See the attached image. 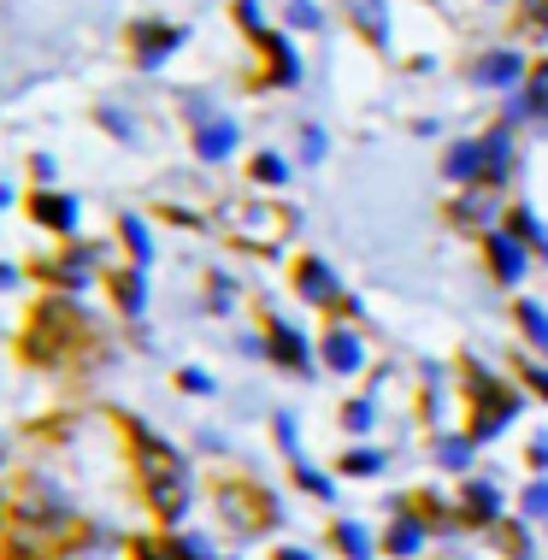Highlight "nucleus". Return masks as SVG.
I'll use <instances>...</instances> for the list:
<instances>
[{
    "instance_id": "6ab92c4d",
    "label": "nucleus",
    "mask_w": 548,
    "mask_h": 560,
    "mask_svg": "<svg viewBox=\"0 0 548 560\" xmlns=\"http://www.w3.org/2000/svg\"><path fill=\"white\" fill-rule=\"evenodd\" d=\"M365 425H372V401H354L348 407V431H365Z\"/></svg>"
},
{
    "instance_id": "20e7f679",
    "label": "nucleus",
    "mask_w": 548,
    "mask_h": 560,
    "mask_svg": "<svg viewBox=\"0 0 548 560\" xmlns=\"http://www.w3.org/2000/svg\"><path fill=\"white\" fill-rule=\"evenodd\" d=\"M513 78H525V59L513 54V48H501V54H483V59H478V83H490V89H508Z\"/></svg>"
},
{
    "instance_id": "f257e3e1",
    "label": "nucleus",
    "mask_w": 548,
    "mask_h": 560,
    "mask_svg": "<svg viewBox=\"0 0 548 560\" xmlns=\"http://www.w3.org/2000/svg\"><path fill=\"white\" fill-rule=\"evenodd\" d=\"M142 466H148V490H154L160 513H165V520H177L183 502H189V483H183L177 454H172V448H160V443H148V448H142Z\"/></svg>"
},
{
    "instance_id": "7ed1b4c3",
    "label": "nucleus",
    "mask_w": 548,
    "mask_h": 560,
    "mask_svg": "<svg viewBox=\"0 0 548 560\" xmlns=\"http://www.w3.org/2000/svg\"><path fill=\"white\" fill-rule=\"evenodd\" d=\"M513 177V130H490L478 142V184H508Z\"/></svg>"
},
{
    "instance_id": "393cba45",
    "label": "nucleus",
    "mask_w": 548,
    "mask_h": 560,
    "mask_svg": "<svg viewBox=\"0 0 548 560\" xmlns=\"http://www.w3.org/2000/svg\"><path fill=\"white\" fill-rule=\"evenodd\" d=\"M278 560H307V555H295V549H283V555H278Z\"/></svg>"
},
{
    "instance_id": "423d86ee",
    "label": "nucleus",
    "mask_w": 548,
    "mask_h": 560,
    "mask_svg": "<svg viewBox=\"0 0 548 560\" xmlns=\"http://www.w3.org/2000/svg\"><path fill=\"white\" fill-rule=\"evenodd\" d=\"M490 254H495V278H501V283H513V278L525 271V248H520L513 236H490Z\"/></svg>"
},
{
    "instance_id": "aec40b11",
    "label": "nucleus",
    "mask_w": 548,
    "mask_h": 560,
    "mask_svg": "<svg viewBox=\"0 0 548 560\" xmlns=\"http://www.w3.org/2000/svg\"><path fill=\"white\" fill-rule=\"evenodd\" d=\"M289 24H318V12H313V0H295V7H289Z\"/></svg>"
},
{
    "instance_id": "ddd939ff",
    "label": "nucleus",
    "mask_w": 548,
    "mask_h": 560,
    "mask_svg": "<svg viewBox=\"0 0 548 560\" xmlns=\"http://www.w3.org/2000/svg\"><path fill=\"white\" fill-rule=\"evenodd\" d=\"M520 325H525V337L537 348H548V313L537 307V301H525V307H520Z\"/></svg>"
},
{
    "instance_id": "4be33fe9",
    "label": "nucleus",
    "mask_w": 548,
    "mask_h": 560,
    "mask_svg": "<svg viewBox=\"0 0 548 560\" xmlns=\"http://www.w3.org/2000/svg\"><path fill=\"white\" fill-rule=\"evenodd\" d=\"M443 466H466V443H460V436H448V443H443Z\"/></svg>"
},
{
    "instance_id": "0eeeda50",
    "label": "nucleus",
    "mask_w": 548,
    "mask_h": 560,
    "mask_svg": "<svg viewBox=\"0 0 548 560\" xmlns=\"http://www.w3.org/2000/svg\"><path fill=\"white\" fill-rule=\"evenodd\" d=\"M325 360L337 372H360V342L348 337V330H330V337H325Z\"/></svg>"
},
{
    "instance_id": "2eb2a0df",
    "label": "nucleus",
    "mask_w": 548,
    "mask_h": 560,
    "mask_svg": "<svg viewBox=\"0 0 548 560\" xmlns=\"http://www.w3.org/2000/svg\"><path fill=\"white\" fill-rule=\"evenodd\" d=\"M254 177H260V184H283L289 172H283V160H278V154H260V160H254Z\"/></svg>"
},
{
    "instance_id": "f8f14e48",
    "label": "nucleus",
    "mask_w": 548,
    "mask_h": 560,
    "mask_svg": "<svg viewBox=\"0 0 548 560\" xmlns=\"http://www.w3.org/2000/svg\"><path fill=\"white\" fill-rule=\"evenodd\" d=\"M271 337H278V354H283V366H307V348H301V337L289 325H271Z\"/></svg>"
},
{
    "instance_id": "412c9836",
    "label": "nucleus",
    "mask_w": 548,
    "mask_h": 560,
    "mask_svg": "<svg viewBox=\"0 0 548 560\" xmlns=\"http://www.w3.org/2000/svg\"><path fill=\"white\" fill-rule=\"evenodd\" d=\"M42 213H48V224H71V201H42Z\"/></svg>"
},
{
    "instance_id": "dca6fc26",
    "label": "nucleus",
    "mask_w": 548,
    "mask_h": 560,
    "mask_svg": "<svg viewBox=\"0 0 548 560\" xmlns=\"http://www.w3.org/2000/svg\"><path fill=\"white\" fill-rule=\"evenodd\" d=\"M460 219H466V224H483V219H490V195H466V201H460Z\"/></svg>"
},
{
    "instance_id": "5701e85b",
    "label": "nucleus",
    "mask_w": 548,
    "mask_h": 560,
    "mask_svg": "<svg viewBox=\"0 0 548 560\" xmlns=\"http://www.w3.org/2000/svg\"><path fill=\"white\" fill-rule=\"evenodd\" d=\"M525 513H548V483H537V490H525Z\"/></svg>"
},
{
    "instance_id": "9d476101",
    "label": "nucleus",
    "mask_w": 548,
    "mask_h": 560,
    "mask_svg": "<svg viewBox=\"0 0 548 560\" xmlns=\"http://www.w3.org/2000/svg\"><path fill=\"white\" fill-rule=\"evenodd\" d=\"M525 113L537 118V125H548V66L530 71V89H525Z\"/></svg>"
},
{
    "instance_id": "4468645a",
    "label": "nucleus",
    "mask_w": 548,
    "mask_h": 560,
    "mask_svg": "<svg viewBox=\"0 0 548 560\" xmlns=\"http://www.w3.org/2000/svg\"><path fill=\"white\" fill-rule=\"evenodd\" d=\"M466 502H471V513H478V520H495V490H490V483H471Z\"/></svg>"
},
{
    "instance_id": "1a4fd4ad",
    "label": "nucleus",
    "mask_w": 548,
    "mask_h": 560,
    "mask_svg": "<svg viewBox=\"0 0 548 560\" xmlns=\"http://www.w3.org/2000/svg\"><path fill=\"white\" fill-rule=\"evenodd\" d=\"M301 295H307V301H330V295H337V283H330V271L318 260L301 266Z\"/></svg>"
},
{
    "instance_id": "f03ea898",
    "label": "nucleus",
    "mask_w": 548,
    "mask_h": 560,
    "mask_svg": "<svg viewBox=\"0 0 548 560\" xmlns=\"http://www.w3.org/2000/svg\"><path fill=\"white\" fill-rule=\"evenodd\" d=\"M236 236L254 242V248H283L289 236V213H278V207H236Z\"/></svg>"
},
{
    "instance_id": "a211bd4d",
    "label": "nucleus",
    "mask_w": 548,
    "mask_h": 560,
    "mask_svg": "<svg viewBox=\"0 0 548 560\" xmlns=\"http://www.w3.org/2000/svg\"><path fill=\"white\" fill-rule=\"evenodd\" d=\"M525 30L530 36H548V0H537V7L525 12Z\"/></svg>"
},
{
    "instance_id": "6e6552de",
    "label": "nucleus",
    "mask_w": 548,
    "mask_h": 560,
    "mask_svg": "<svg viewBox=\"0 0 548 560\" xmlns=\"http://www.w3.org/2000/svg\"><path fill=\"white\" fill-rule=\"evenodd\" d=\"M448 177L478 184V142H454V148H448Z\"/></svg>"
},
{
    "instance_id": "b1692460",
    "label": "nucleus",
    "mask_w": 548,
    "mask_h": 560,
    "mask_svg": "<svg viewBox=\"0 0 548 560\" xmlns=\"http://www.w3.org/2000/svg\"><path fill=\"white\" fill-rule=\"evenodd\" d=\"M377 466H384L377 454H354V460H348V472H377Z\"/></svg>"
},
{
    "instance_id": "f3484780",
    "label": "nucleus",
    "mask_w": 548,
    "mask_h": 560,
    "mask_svg": "<svg viewBox=\"0 0 548 560\" xmlns=\"http://www.w3.org/2000/svg\"><path fill=\"white\" fill-rule=\"evenodd\" d=\"M337 542H342V549L354 555V560H365V555H372V549H365V532H360V525H342V532H337Z\"/></svg>"
},
{
    "instance_id": "9b49d317",
    "label": "nucleus",
    "mask_w": 548,
    "mask_h": 560,
    "mask_svg": "<svg viewBox=\"0 0 548 560\" xmlns=\"http://www.w3.org/2000/svg\"><path fill=\"white\" fill-rule=\"evenodd\" d=\"M419 542H424V532L413 520H395V532H389V555H419Z\"/></svg>"
},
{
    "instance_id": "39448f33",
    "label": "nucleus",
    "mask_w": 548,
    "mask_h": 560,
    "mask_svg": "<svg viewBox=\"0 0 548 560\" xmlns=\"http://www.w3.org/2000/svg\"><path fill=\"white\" fill-rule=\"evenodd\" d=\"M195 148H201V160H224L236 148V125H231V118H212V125L195 136Z\"/></svg>"
}]
</instances>
